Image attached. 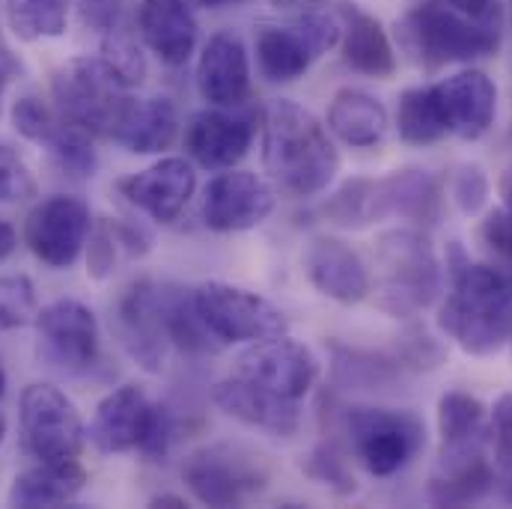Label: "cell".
I'll use <instances>...</instances> for the list:
<instances>
[{
	"instance_id": "cell-1",
	"label": "cell",
	"mask_w": 512,
	"mask_h": 509,
	"mask_svg": "<svg viewBox=\"0 0 512 509\" xmlns=\"http://www.w3.org/2000/svg\"><path fill=\"white\" fill-rule=\"evenodd\" d=\"M450 292L438 313V328L465 355L489 358L512 340V277L483 262H471L459 242L450 245Z\"/></svg>"
},
{
	"instance_id": "cell-2",
	"label": "cell",
	"mask_w": 512,
	"mask_h": 509,
	"mask_svg": "<svg viewBox=\"0 0 512 509\" xmlns=\"http://www.w3.org/2000/svg\"><path fill=\"white\" fill-rule=\"evenodd\" d=\"M262 167L292 197L322 194L340 173V152L331 131L301 105L280 99L265 111Z\"/></svg>"
},
{
	"instance_id": "cell-3",
	"label": "cell",
	"mask_w": 512,
	"mask_h": 509,
	"mask_svg": "<svg viewBox=\"0 0 512 509\" xmlns=\"http://www.w3.org/2000/svg\"><path fill=\"white\" fill-rule=\"evenodd\" d=\"M396 36L414 63L438 69L447 63H471L492 57L501 45V12L492 6L486 15L471 18L450 6H414L396 24Z\"/></svg>"
},
{
	"instance_id": "cell-4",
	"label": "cell",
	"mask_w": 512,
	"mask_h": 509,
	"mask_svg": "<svg viewBox=\"0 0 512 509\" xmlns=\"http://www.w3.org/2000/svg\"><path fill=\"white\" fill-rule=\"evenodd\" d=\"M382 283L379 307L396 319H411L441 295V262L417 227L387 230L376 245Z\"/></svg>"
},
{
	"instance_id": "cell-5",
	"label": "cell",
	"mask_w": 512,
	"mask_h": 509,
	"mask_svg": "<svg viewBox=\"0 0 512 509\" xmlns=\"http://www.w3.org/2000/svg\"><path fill=\"white\" fill-rule=\"evenodd\" d=\"M182 480L206 507H242L268 486V465L242 444L218 441L185 459Z\"/></svg>"
},
{
	"instance_id": "cell-6",
	"label": "cell",
	"mask_w": 512,
	"mask_h": 509,
	"mask_svg": "<svg viewBox=\"0 0 512 509\" xmlns=\"http://www.w3.org/2000/svg\"><path fill=\"white\" fill-rule=\"evenodd\" d=\"M343 426L367 474L382 480L399 474L426 444V429L411 411L352 405L343 414Z\"/></svg>"
},
{
	"instance_id": "cell-7",
	"label": "cell",
	"mask_w": 512,
	"mask_h": 509,
	"mask_svg": "<svg viewBox=\"0 0 512 509\" xmlns=\"http://www.w3.org/2000/svg\"><path fill=\"white\" fill-rule=\"evenodd\" d=\"M18 426L21 444L36 462L78 459L87 441V429L75 402L48 382H33L21 390Z\"/></svg>"
},
{
	"instance_id": "cell-8",
	"label": "cell",
	"mask_w": 512,
	"mask_h": 509,
	"mask_svg": "<svg viewBox=\"0 0 512 509\" xmlns=\"http://www.w3.org/2000/svg\"><path fill=\"white\" fill-rule=\"evenodd\" d=\"M194 307L218 343H259L289 331V319L277 304L224 280L197 286Z\"/></svg>"
},
{
	"instance_id": "cell-9",
	"label": "cell",
	"mask_w": 512,
	"mask_h": 509,
	"mask_svg": "<svg viewBox=\"0 0 512 509\" xmlns=\"http://www.w3.org/2000/svg\"><path fill=\"white\" fill-rule=\"evenodd\" d=\"M337 42V15L307 9L283 27H262L256 33V66L271 84H292Z\"/></svg>"
},
{
	"instance_id": "cell-10",
	"label": "cell",
	"mask_w": 512,
	"mask_h": 509,
	"mask_svg": "<svg viewBox=\"0 0 512 509\" xmlns=\"http://www.w3.org/2000/svg\"><path fill=\"white\" fill-rule=\"evenodd\" d=\"M51 90L69 123L96 134H111L123 105L128 102L126 90L108 75L99 57L72 60L63 69H57Z\"/></svg>"
},
{
	"instance_id": "cell-11",
	"label": "cell",
	"mask_w": 512,
	"mask_h": 509,
	"mask_svg": "<svg viewBox=\"0 0 512 509\" xmlns=\"http://www.w3.org/2000/svg\"><path fill=\"white\" fill-rule=\"evenodd\" d=\"M93 230L90 206L72 194H54L42 200L24 224V242L30 254L48 268H72Z\"/></svg>"
},
{
	"instance_id": "cell-12",
	"label": "cell",
	"mask_w": 512,
	"mask_h": 509,
	"mask_svg": "<svg viewBox=\"0 0 512 509\" xmlns=\"http://www.w3.org/2000/svg\"><path fill=\"white\" fill-rule=\"evenodd\" d=\"M36 334L39 355L63 373H81L93 367L99 355L96 313L75 298H60L42 307L36 313Z\"/></svg>"
},
{
	"instance_id": "cell-13",
	"label": "cell",
	"mask_w": 512,
	"mask_h": 509,
	"mask_svg": "<svg viewBox=\"0 0 512 509\" xmlns=\"http://www.w3.org/2000/svg\"><path fill=\"white\" fill-rule=\"evenodd\" d=\"M274 188L251 170H221L203 194V224L215 233H248L274 212Z\"/></svg>"
},
{
	"instance_id": "cell-14",
	"label": "cell",
	"mask_w": 512,
	"mask_h": 509,
	"mask_svg": "<svg viewBox=\"0 0 512 509\" xmlns=\"http://www.w3.org/2000/svg\"><path fill=\"white\" fill-rule=\"evenodd\" d=\"M236 373L286 399H304L319 379V358L310 346L286 334L251 343L236 361Z\"/></svg>"
},
{
	"instance_id": "cell-15",
	"label": "cell",
	"mask_w": 512,
	"mask_h": 509,
	"mask_svg": "<svg viewBox=\"0 0 512 509\" xmlns=\"http://www.w3.org/2000/svg\"><path fill=\"white\" fill-rule=\"evenodd\" d=\"M161 408L149 399L140 384H123L111 390L93 414L87 438L99 453H128L143 450L158 426Z\"/></svg>"
},
{
	"instance_id": "cell-16",
	"label": "cell",
	"mask_w": 512,
	"mask_h": 509,
	"mask_svg": "<svg viewBox=\"0 0 512 509\" xmlns=\"http://www.w3.org/2000/svg\"><path fill=\"white\" fill-rule=\"evenodd\" d=\"M120 194L158 224H173L197 191V173L185 158H161L152 167L120 179Z\"/></svg>"
},
{
	"instance_id": "cell-17",
	"label": "cell",
	"mask_w": 512,
	"mask_h": 509,
	"mask_svg": "<svg viewBox=\"0 0 512 509\" xmlns=\"http://www.w3.org/2000/svg\"><path fill=\"white\" fill-rule=\"evenodd\" d=\"M212 399L227 417L274 438H292L301 426V408L295 399H286L239 373L215 384Z\"/></svg>"
},
{
	"instance_id": "cell-18",
	"label": "cell",
	"mask_w": 512,
	"mask_h": 509,
	"mask_svg": "<svg viewBox=\"0 0 512 509\" xmlns=\"http://www.w3.org/2000/svg\"><path fill=\"white\" fill-rule=\"evenodd\" d=\"M197 90L212 108H239L251 96V57L233 30L209 36L197 63Z\"/></svg>"
},
{
	"instance_id": "cell-19",
	"label": "cell",
	"mask_w": 512,
	"mask_h": 509,
	"mask_svg": "<svg viewBox=\"0 0 512 509\" xmlns=\"http://www.w3.org/2000/svg\"><path fill=\"white\" fill-rule=\"evenodd\" d=\"M117 334L128 355L146 370L161 373L164 367V313H161V289L152 280H137L117 304Z\"/></svg>"
},
{
	"instance_id": "cell-20",
	"label": "cell",
	"mask_w": 512,
	"mask_h": 509,
	"mask_svg": "<svg viewBox=\"0 0 512 509\" xmlns=\"http://www.w3.org/2000/svg\"><path fill=\"white\" fill-rule=\"evenodd\" d=\"M254 143V123L248 117L230 114V108H206L191 117L185 128L188 155L206 170L236 167Z\"/></svg>"
},
{
	"instance_id": "cell-21",
	"label": "cell",
	"mask_w": 512,
	"mask_h": 509,
	"mask_svg": "<svg viewBox=\"0 0 512 509\" xmlns=\"http://www.w3.org/2000/svg\"><path fill=\"white\" fill-rule=\"evenodd\" d=\"M304 271L316 292L337 304H361L370 289V271L358 251L334 236H316L304 254Z\"/></svg>"
},
{
	"instance_id": "cell-22",
	"label": "cell",
	"mask_w": 512,
	"mask_h": 509,
	"mask_svg": "<svg viewBox=\"0 0 512 509\" xmlns=\"http://www.w3.org/2000/svg\"><path fill=\"white\" fill-rule=\"evenodd\" d=\"M441 111L450 134L462 140H480L498 114V90L495 81L480 69H462L441 84H435Z\"/></svg>"
},
{
	"instance_id": "cell-23",
	"label": "cell",
	"mask_w": 512,
	"mask_h": 509,
	"mask_svg": "<svg viewBox=\"0 0 512 509\" xmlns=\"http://www.w3.org/2000/svg\"><path fill=\"white\" fill-rule=\"evenodd\" d=\"M337 21H340L343 63L349 69H355L358 75H367L376 81L393 78L396 51H393V42H390L382 21L355 0L337 3Z\"/></svg>"
},
{
	"instance_id": "cell-24",
	"label": "cell",
	"mask_w": 512,
	"mask_h": 509,
	"mask_svg": "<svg viewBox=\"0 0 512 509\" xmlns=\"http://www.w3.org/2000/svg\"><path fill=\"white\" fill-rule=\"evenodd\" d=\"M376 206L382 218H402L417 230H432L444 212L441 182L420 167H402L376 179Z\"/></svg>"
},
{
	"instance_id": "cell-25",
	"label": "cell",
	"mask_w": 512,
	"mask_h": 509,
	"mask_svg": "<svg viewBox=\"0 0 512 509\" xmlns=\"http://www.w3.org/2000/svg\"><path fill=\"white\" fill-rule=\"evenodd\" d=\"M146 48L170 69L185 66L197 48V18L188 0H143L137 12Z\"/></svg>"
},
{
	"instance_id": "cell-26",
	"label": "cell",
	"mask_w": 512,
	"mask_h": 509,
	"mask_svg": "<svg viewBox=\"0 0 512 509\" xmlns=\"http://www.w3.org/2000/svg\"><path fill=\"white\" fill-rule=\"evenodd\" d=\"M176 131H179V114L170 99L164 96L131 99L128 96L108 137L134 155H152V152L167 149L176 140Z\"/></svg>"
},
{
	"instance_id": "cell-27",
	"label": "cell",
	"mask_w": 512,
	"mask_h": 509,
	"mask_svg": "<svg viewBox=\"0 0 512 509\" xmlns=\"http://www.w3.org/2000/svg\"><path fill=\"white\" fill-rule=\"evenodd\" d=\"M495 489V468L486 450L477 453H441L429 480V501L438 507H468L483 501Z\"/></svg>"
},
{
	"instance_id": "cell-28",
	"label": "cell",
	"mask_w": 512,
	"mask_h": 509,
	"mask_svg": "<svg viewBox=\"0 0 512 509\" xmlns=\"http://www.w3.org/2000/svg\"><path fill=\"white\" fill-rule=\"evenodd\" d=\"M87 483V471L78 459L63 462H36L33 468L21 471L9 489L12 507H60L81 495Z\"/></svg>"
},
{
	"instance_id": "cell-29",
	"label": "cell",
	"mask_w": 512,
	"mask_h": 509,
	"mask_svg": "<svg viewBox=\"0 0 512 509\" xmlns=\"http://www.w3.org/2000/svg\"><path fill=\"white\" fill-rule=\"evenodd\" d=\"M387 108L367 90L343 87L328 108V131L352 149H373L387 134Z\"/></svg>"
},
{
	"instance_id": "cell-30",
	"label": "cell",
	"mask_w": 512,
	"mask_h": 509,
	"mask_svg": "<svg viewBox=\"0 0 512 509\" xmlns=\"http://www.w3.org/2000/svg\"><path fill=\"white\" fill-rule=\"evenodd\" d=\"M405 373L408 370L402 367L396 355L331 343V382L337 390L384 393V390L399 387Z\"/></svg>"
},
{
	"instance_id": "cell-31",
	"label": "cell",
	"mask_w": 512,
	"mask_h": 509,
	"mask_svg": "<svg viewBox=\"0 0 512 509\" xmlns=\"http://www.w3.org/2000/svg\"><path fill=\"white\" fill-rule=\"evenodd\" d=\"M438 435H441V453L486 450L492 441V423L486 420V405L465 390H447L438 399Z\"/></svg>"
},
{
	"instance_id": "cell-32",
	"label": "cell",
	"mask_w": 512,
	"mask_h": 509,
	"mask_svg": "<svg viewBox=\"0 0 512 509\" xmlns=\"http://www.w3.org/2000/svg\"><path fill=\"white\" fill-rule=\"evenodd\" d=\"M396 131L399 140L408 146H432L450 134L435 84L432 87H411L399 96L396 105Z\"/></svg>"
},
{
	"instance_id": "cell-33",
	"label": "cell",
	"mask_w": 512,
	"mask_h": 509,
	"mask_svg": "<svg viewBox=\"0 0 512 509\" xmlns=\"http://www.w3.org/2000/svg\"><path fill=\"white\" fill-rule=\"evenodd\" d=\"M72 0H6L9 30L21 42L60 39L69 27Z\"/></svg>"
},
{
	"instance_id": "cell-34",
	"label": "cell",
	"mask_w": 512,
	"mask_h": 509,
	"mask_svg": "<svg viewBox=\"0 0 512 509\" xmlns=\"http://www.w3.org/2000/svg\"><path fill=\"white\" fill-rule=\"evenodd\" d=\"M325 215L343 230H361L379 221L376 206V179H349L337 194L328 197Z\"/></svg>"
},
{
	"instance_id": "cell-35",
	"label": "cell",
	"mask_w": 512,
	"mask_h": 509,
	"mask_svg": "<svg viewBox=\"0 0 512 509\" xmlns=\"http://www.w3.org/2000/svg\"><path fill=\"white\" fill-rule=\"evenodd\" d=\"M48 152L57 158V164L63 170H69L75 179H90L96 173V149H93V140H90V131L69 120H60L54 134L48 137Z\"/></svg>"
},
{
	"instance_id": "cell-36",
	"label": "cell",
	"mask_w": 512,
	"mask_h": 509,
	"mask_svg": "<svg viewBox=\"0 0 512 509\" xmlns=\"http://www.w3.org/2000/svg\"><path fill=\"white\" fill-rule=\"evenodd\" d=\"M99 63L108 69V75L123 87H140L143 78H146V60H143V51L137 48V42L123 33V30H108L105 42H102V54H99Z\"/></svg>"
},
{
	"instance_id": "cell-37",
	"label": "cell",
	"mask_w": 512,
	"mask_h": 509,
	"mask_svg": "<svg viewBox=\"0 0 512 509\" xmlns=\"http://www.w3.org/2000/svg\"><path fill=\"white\" fill-rule=\"evenodd\" d=\"M301 468H304V474L313 483L331 489L334 495H343L346 498V495H355L358 492L355 474L349 471V465H346V459H343V453L337 450L334 441H322L319 447H313L310 456H307V462Z\"/></svg>"
},
{
	"instance_id": "cell-38",
	"label": "cell",
	"mask_w": 512,
	"mask_h": 509,
	"mask_svg": "<svg viewBox=\"0 0 512 509\" xmlns=\"http://www.w3.org/2000/svg\"><path fill=\"white\" fill-rule=\"evenodd\" d=\"M36 316V289L24 274L0 277V334L24 328Z\"/></svg>"
},
{
	"instance_id": "cell-39",
	"label": "cell",
	"mask_w": 512,
	"mask_h": 509,
	"mask_svg": "<svg viewBox=\"0 0 512 509\" xmlns=\"http://www.w3.org/2000/svg\"><path fill=\"white\" fill-rule=\"evenodd\" d=\"M492 444H495V486L512 504V393L498 396L492 408Z\"/></svg>"
},
{
	"instance_id": "cell-40",
	"label": "cell",
	"mask_w": 512,
	"mask_h": 509,
	"mask_svg": "<svg viewBox=\"0 0 512 509\" xmlns=\"http://www.w3.org/2000/svg\"><path fill=\"white\" fill-rule=\"evenodd\" d=\"M492 194L489 173L480 164H459L453 173V203L459 206L462 215L474 218L486 209Z\"/></svg>"
},
{
	"instance_id": "cell-41",
	"label": "cell",
	"mask_w": 512,
	"mask_h": 509,
	"mask_svg": "<svg viewBox=\"0 0 512 509\" xmlns=\"http://www.w3.org/2000/svg\"><path fill=\"white\" fill-rule=\"evenodd\" d=\"M396 358L402 361L405 370H435L444 361V349L441 343L420 325H411L399 343H396Z\"/></svg>"
},
{
	"instance_id": "cell-42",
	"label": "cell",
	"mask_w": 512,
	"mask_h": 509,
	"mask_svg": "<svg viewBox=\"0 0 512 509\" xmlns=\"http://www.w3.org/2000/svg\"><path fill=\"white\" fill-rule=\"evenodd\" d=\"M36 194L33 170L24 164V158L0 143V203H21Z\"/></svg>"
},
{
	"instance_id": "cell-43",
	"label": "cell",
	"mask_w": 512,
	"mask_h": 509,
	"mask_svg": "<svg viewBox=\"0 0 512 509\" xmlns=\"http://www.w3.org/2000/svg\"><path fill=\"white\" fill-rule=\"evenodd\" d=\"M57 123H60V120H57L39 99H33V96H24V99H18V102L12 105V126L18 128L21 137L33 140V143H39V146L48 143V137L54 134Z\"/></svg>"
},
{
	"instance_id": "cell-44",
	"label": "cell",
	"mask_w": 512,
	"mask_h": 509,
	"mask_svg": "<svg viewBox=\"0 0 512 509\" xmlns=\"http://www.w3.org/2000/svg\"><path fill=\"white\" fill-rule=\"evenodd\" d=\"M480 239L492 254H498L512 265V221L504 209H495L486 215V221L480 227Z\"/></svg>"
},
{
	"instance_id": "cell-45",
	"label": "cell",
	"mask_w": 512,
	"mask_h": 509,
	"mask_svg": "<svg viewBox=\"0 0 512 509\" xmlns=\"http://www.w3.org/2000/svg\"><path fill=\"white\" fill-rule=\"evenodd\" d=\"M117 3L120 0H81V15L99 30H114L117 12H120Z\"/></svg>"
},
{
	"instance_id": "cell-46",
	"label": "cell",
	"mask_w": 512,
	"mask_h": 509,
	"mask_svg": "<svg viewBox=\"0 0 512 509\" xmlns=\"http://www.w3.org/2000/svg\"><path fill=\"white\" fill-rule=\"evenodd\" d=\"M447 6L456 9V12H462V15L480 18V15H486L492 6H498V3H495V0H447Z\"/></svg>"
},
{
	"instance_id": "cell-47",
	"label": "cell",
	"mask_w": 512,
	"mask_h": 509,
	"mask_svg": "<svg viewBox=\"0 0 512 509\" xmlns=\"http://www.w3.org/2000/svg\"><path fill=\"white\" fill-rule=\"evenodd\" d=\"M15 248H18V233H15V227H12L9 221L0 218V262L15 254Z\"/></svg>"
},
{
	"instance_id": "cell-48",
	"label": "cell",
	"mask_w": 512,
	"mask_h": 509,
	"mask_svg": "<svg viewBox=\"0 0 512 509\" xmlns=\"http://www.w3.org/2000/svg\"><path fill=\"white\" fill-rule=\"evenodd\" d=\"M12 75H15V63H12V57L0 48V96H3V90H6V84H9Z\"/></svg>"
},
{
	"instance_id": "cell-49",
	"label": "cell",
	"mask_w": 512,
	"mask_h": 509,
	"mask_svg": "<svg viewBox=\"0 0 512 509\" xmlns=\"http://www.w3.org/2000/svg\"><path fill=\"white\" fill-rule=\"evenodd\" d=\"M319 3H322V0H271L274 9H301V12L316 9Z\"/></svg>"
},
{
	"instance_id": "cell-50",
	"label": "cell",
	"mask_w": 512,
	"mask_h": 509,
	"mask_svg": "<svg viewBox=\"0 0 512 509\" xmlns=\"http://www.w3.org/2000/svg\"><path fill=\"white\" fill-rule=\"evenodd\" d=\"M501 191H504V212L510 215V221H512V170L507 173V179H504Z\"/></svg>"
},
{
	"instance_id": "cell-51",
	"label": "cell",
	"mask_w": 512,
	"mask_h": 509,
	"mask_svg": "<svg viewBox=\"0 0 512 509\" xmlns=\"http://www.w3.org/2000/svg\"><path fill=\"white\" fill-rule=\"evenodd\" d=\"M188 507L182 498H176V495H158V498H152V507Z\"/></svg>"
},
{
	"instance_id": "cell-52",
	"label": "cell",
	"mask_w": 512,
	"mask_h": 509,
	"mask_svg": "<svg viewBox=\"0 0 512 509\" xmlns=\"http://www.w3.org/2000/svg\"><path fill=\"white\" fill-rule=\"evenodd\" d=\"M209 9H221V6H236V3H245V0H197Z\"/></svg>"
},
{
	"instance_id": "cell-53",
	"label": "cell",
	"mask_w": 512,
	"mask_h": 509,
	"mask_svg": "<svg viewBox=\"0 0 512 509\" xmlns=\"http://www.w3.org/2000/svg\"><path fill=\"white\" fill-rule=\"evenodd\" d=\"M3 393H6V373H3V367H0V399H3Z\"/></svg>"
},
{
	"instance_id": "cell-54",
	"label": "cell",
	"mask_w": 512,
	"mask_h": 509,
	"mask_svg": "<svg viewBox=\"0 0 512 509\" xmlns=\"http://www.w3.org/2000/svg\"><path fill=\"white\" fill-rule=\"evenodd\" d=\"M3 432H6V423H3V417H0V441H3Z\"/></svg>"
},
{
	"instance_id": "cell-55",
	"label": "cell",
	"mask_w": 512,
	"mask_h": 509,
	"mask_svg": "<svg viewBox=\"0 0 512 509\" xmlns=\"http://www.w3.org/2000/svg\"><path fill=\"white\" fill-rule=\"evenodd\" d=\"M510 268H512V265H510ZM510 277H512V271H510Z\"/></svg>"
},
{
	"instance_id": "cell-56",
	"label": "cell",
	"mask_w": 512,
	"mask_h": 509,
	"mask_svg": "<svg viewBox=\"0 0 512 509\" xmlns=\"http://www.w3.org/2000/svg\"><path fill=\"white\" fill-rule=\"evenodd\" d=\"M510 6H512V3H510Z\"/></svg>"
}]
</instances>
